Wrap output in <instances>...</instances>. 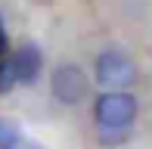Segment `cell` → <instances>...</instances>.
<instances>
[{"label": "cell", "instance_id": "obj_2", "mask_svg": "<svg viewBox=\"0 0 152 149\" xmlns=\"http://www.w3.org/2000/svg\"><path fill=\"white\" fill-rule=\"evenodd\" d=\"M93 74H96V84L106 90H127L137 81V62L121 50H106L96 56Z\"/></svg>", "mask_w": 152, "mask_h": 149}, {"label": "cell", "instance_id": "obj_4", "mask_svg": "<svg viewBox=\"0 0 152 149\" xmlns=\"http://www.w3.org/2000/svg\"><path fill=\"white\" fill-rule=\"evenodd\" d=\"M10 59H12V69H16L19 84H34L40 69H44V53L34 44H25L22 50H16V56H10Z\"/></svg>", "mask_w": 152, "mask_h": 149}, {"label": "cell", "instance_id": "obj_1", "mask_svg": "<svg viewBox=\"0 0 152 149\" xmlns=\"http://www.w3.org/2000/svg\"><path fill=\"white\" fill-rule=\"evenodd\" d=\"M137 112H140L137 96L127 90H106L93 103V118L102 131H127L134 124Z\"/></svg>", "mask_w": 152, "mask_h": 149}, {"label": "cell", "instance_id": "obj_6", "mask_svg": "<svg viewBox=\"0 0 152 149\" xmlns=\"http://www.w3.org/2000/svg\"><path fill=\"white\" fill-rule=\"evenodd\" d=\"M19 81H16V69H12V59L10 56H3L0 59V93H6V90H12Z\"/></svg>", "mask_w": 152, "mask_h": 149}, {"label": "cell", "instance_id": "obj_7", "mask_svg": "<svg viewBox=\"0 0 152 149\" xmlns=\"http://www.w3.org/2000/svg\"><path fill=\"white\" fill-rule=\"evenodd\" d=\"M6 56V31H3V22H0V59Z\"/></svg>", "mask_w": 152, "mask_h": 149}, {"label": "cell", "instance_id": "obj_3", "mask_svg": "<svg viewBox=\"0 0 152 149\" xmlns=\"http://www.w3.org/2000/svg\"><path fill=\"white\" fill-rule=\"evenodd\" d=\"M50 90L62 106H78L81 99H87L90 81H87L81 65H59L50 78Z\"/></svg>", "mask_w": 152, "mask_h": 149}, {"label": "cell", "instance_id": "obj_5", "mask_svg": "<svg viewBox=\"0 0 152 149\" xmlns=\"http://www.w3.org/2000/svg\"><path fill=\"white\" fill-rule=\"evenodd\" d=\"M22 146V131L12 118L0 115V149H19Z\"/></svg>", "mask_w": 152, "mask_h": 149}]
</instances>
